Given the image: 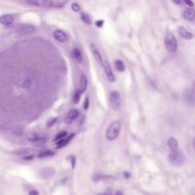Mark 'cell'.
<instances>
[{
    "label": "cell",
    "instance_id": "obj_32",
    "mask_svg": "<svg viewBox=\"0 0 195 195\" xmlns=\"http://www.w3.org/2000/svg\"><path fill=\"white\" fill-rule=\"evenodd\" d=\"M185 2H186V4L188 5V6H189V7H192L194 4H193V2L191 1V0H184Z\"/></svg>",
    "mask_w": 195,
    "mask_h": 195
},
{
    "label": "cell",
    "instance_id": "obj_31",
    "mask_svg": "<svg viewBox=\"0 0 195 195\" xmlns=\"http://www.w3.org/2000/svg\"><path fill=\"white\" fill-rule=\"evenodd\" d=\"M84 108H85V110H87L88 108H89V98H86V100H85V105H84Z\"/></svg>",
    "mask_w": 195,
    "mask_h": 195
},
{
    "label": "cell",
    "instance_id": "obj_15",
    "mask_svg": "<svg viewBox=\"0 0 195 195\" xmlns=\"http://www.w3.org/2000/svg\"><path fill=\"white\" fill-rule=\"evenodd\" d=\"M178 33L180 34V36H182L183 38L185 39H191L192 38V33L190 32H189L186 28H184V27H180L178 29Z\"/></svg>",
    "mask_w": 195,
    "mask_h": 195
},
{
    "label": "cell",
    "instance_id": "obj_11",
    "mask_svg": "<svg viewBox=\"0 0 195 195\" xmlns=\"http://www.w3.org/2000/svg\"><path fill=\"white\" fill-rule=\"evenodd\" d=\"M53 174H54V170L51 169V168H46V169H43L39 171V175H40V177L42 179L51 178V177L53 176Z\"/></svg>",
    "mask_w": 195,
    "mask_h": 195
},
{
    "label": "cell",
    "instance_id": "obj_22",
    "mask_svg": "<svg viewBox=\"0 0 195 195\" xmlns=\"http://www.w3.org/2000/svg\"><path fill=\"white\" fill-rule=\"evenodd\" d=\"M81 19H82V21L84 23H86L88 25L92 24V18H91V16L88 14H86V13H82L81 14Z\"/></svg>",
    "mask_w": 195,
    "mask_h": 195
},
{
    "label": "cell",
    "instance_id": "obj_26",
    "mask_svg": "<svg viewBox=\"0 0 195 195\" xmlns=\"http://www.w3.org/2000/svg\"><path fill=\"white\" fill-rule=\"evenodd\" d=\"M30 151H31V150H29V149H26V150H21L17 151V152H16V154H17V155H22V156H24V155H27L28 153H30Z\"/></svg>",
    "mask_w": 195,
    "mask_h": 195
},
{
    "label": "cell",
    "instance_id": "obj_1",
    "mask_svg": "<svg viewBox=\"0 0 195 195\" xmlns=\"http://www.w3.org/2000/svg\"><path fill=\"white\" fill-rule=\"evenodd\" d=\"M120 129H121V124L119 121H113L108 128V131H107L106 133V137L108 138V140L112 141L114 139L117 138V136L119 135L120 132Z\"/></svg>",
    "mask_w": 195,
    "mask_h": 195
},
{
    "label": "cell",
    "instance_id": "obj_12",
    "mask_svg": "<svg viewBox=\"0 0 195 195\" xmlns=\"http://www.w3.org/2000/svg\"><path fill=\"white\" fill-rule=\"evenodd\" d=\"M183 16L185 19H187V20L192 21L193 19H195V10L192 9L191 7L186 9L183 13Z\"/></svg>",
    "mask_w": 195,
    "mask_h": 195
},
{
    "label": "cell",
    "instance_id": "obj_28",
    "mask_svg": "<svg viewBox=\"0 0 195 195\" xmlns=\"http://www.w3.org/2000/svg\"><path fill=\"white\" fill-rule=\"evenodd\" d=\"M56 118H55V117H53V118H50V119H49L48 121H47V126L48 127H52L53 125H54V123L56 122Z\"/></svg>",
    "mask_w": 195,
    "mask_h": 195
},
{
    "label": "cell",
    "instance_id": "obj_16",
    "mask_svg": "<svg viewBox=\"0 0 195 195\" xmlns=\"http://www.w3.org/2000/svg\"><path fill=\"white\" fill-rule=\"evenodd\" d=\"M72 56L74 58V60L78 63H82L83 61V56H82V53L80 52L79 49L75 48L74 50L72 51Z\"/></svg>",
    "mask_w": 195,
    "mask_h": 195
},
{
    "label": "cell",
    "instance_id": "obj_30",
    "mask_svg": "<svg viewBox=\"0 0 195 195\" xmlns=\"http://www.w3.org/2000/svg\"><path fill=\"white\" fill-rule=\"evenodd\" d=\"M29 195H39L38 191L35 190V189H32L30 192H29Z\"/></svg>",
    "mask_w": 195,
    "mask_h": 195
},
{
    "label": "cell",
    "instance_id": "obj_37",
    "mask_svg": "<svg viewBox=\"0 0 195 195\" xmlns=\"http://www.w3.org/2000/svg\"><path fill=\"white\" fill-rule=\"evenodd\" d=\"M192 146H193V148H194V150H195V139H194V141H193V143H192Z\"/></svg>",
    "mask_w": 195,
    "mask_h": 195
},
{
    "label": "cell",
    "instance_id": "obj_14",
    "mask_svg": "<svg viewBox=\"0 0 195 195\" xmlns=\"http://www.w3.org/2000/svg\"><path fill=\"white\" fill-rule=\"evenodd\" d=\"M87 86H88V78L86 76V74L82 73L80 76V81H79V92L81 93L85 92L86 89H87Z\"/></svg>",
    "mask_w": 195,
    "mask_h": 195
},
{
    "label": "cell",
    "instance_id": "obj_24",
    "mask_svg": "<svg viewBox=\"0 0 195 195\" xmlns=\"http://www.w3.org/2000/svg\"><path fill=\"white\" fill-rule=\"evenodd\" d=\"M81 94H82V93L79 92V90H78V91H76V92H74V95H73V100H72L74 104H78V103H79Z\"/></svg>",
    "mask_w": 195,
    "mask_h": 195
},
{
    "label": "cell",
    "instance_id": "obj_2",
    "mask_svg": "<svg viewBox=\"0 0 195 195\" xmlns=\"http://www.w3.org/2000/svg\"><path fill=\"white\" fill-rule=\"evenodd\" d=\"M169 159L170 163L174 166H176V167H180V166H182L185 163V156L178 149L170 150Z\"/></svg>",
    "mask_w": 195,
    "mask_h": 195
},
{
    "label": "cell",
    "instance_id": "obj_20",
    "mask_svg": "<svg viewBox=\"0 0 195 195\" xmlns=\"http://www.w3.org/2000/svg\"><path fill=\"white\" fill-rule=\"evenodd\" d=\"M168 145H169V147H170V150H177V149H178V142H177V140L175 139L174 137H170V138L169 139Z\"/></svg>",
    "mask_w": 195,
    "mask_h": 195
},
{
    "label": "cell",
    "instance_id": "obj_13",
    "mask_svg": "<svg viewBox=\"0 0 195 195\" xmlns=\"http://www.w3.org/2000/svg\"><path fill=\"white\" fill-rule=\"evenodd\" d=\"M14 21V17L12 14H4L0 17V23L5 26H9L13 24Z\"/></svg>",
    "mask_w": 195,
    "mask_h": 195
},
{
    "label": "cell",
    "instance_id": "obj_25",
    "mask_svg": "<svg viewBox=\"0 0 195 195\" xmlns=\"http://www.w3.org/2000/svg\"><path fill=\"white\" fill-rule=\"evenodd\" d=\"M67 135H68L67 131H61V132H59V133H58V134L55 136L54 140H55V141H57V140H59V139H63L64 137H66Z\"/></svg>",
    "mask_w": 195,
    "mask_h": 195
},
{
    "label": "cell",
    "instance_id": "obj_10",
    "mask_svg": "<svg viewBox=\"0 0 195 195\" xmlns=\"http://www.w3.org/2000/svg\"><path fill=\"white\" fill-rule=\"evenodd\" d=\"M79 115V111H78L76 109H72L69 112H68V115L66 116L65 122L67 124H72L77 117Z\"/></svg>",
    "mask_w": 195,
    "mask_h": 195
},
{
    "label": "cell",
    "instance_id": "obj_17",
    "mask_svg": "<svg viewBox=\"0 0 195 195\" xmlns=\"http://www.w3.org/2000/svg\"><path fill=\"white\" fill-rule=\"evenodd\" d=\"M74 135H75V134L72 133V134H71L68 138H66V139H61L60 141H58V143H57V148H63V147H65V146H67L68 144L70 143V141L73 138Z\"/></svg>",
    "mask_w": 195,
    "mask_h": 195
},
{
    "label": "cell",
    "instance_id": "obj_23",
    "mask_svg": "<svg viewBox=\"0 0 195 195\" xmlns=\"http://www.w3.org/2000/svg\"><path fill=\"white\" fill-rule=\"evenodd\" d=\"M67 0H56V1H53V8H62L66 5Z\"/></svg>",
    "mask_w": 195,
    "mask_h": 195
},
{
    "label": "cell",
    "instance_id": "obj_29",
    "mask_svg": "<svg viewBox=\"0 0 195 195\" xmlns=\"http://www.w3.org/2000/svg\"><path fill=\"white\" fill-rule=\"evenodd\" d=\"M34 158V156L33 155V154H31V155H24V156H22V159H24V160H33Z\"/></svg>",
    "mask_w": 195,
    "mask_h": 195
},
{
    "label": "cell",
    "instance_id": "obj_4",
    "mask_svg": "<svg viewBox=\"0 0 195 195\" xmlns=\"http://www.w3.org/2000/svg\"><path fill=\"white\" fill-rule=\"evenodd\" d=\"M110 102L111 105L112 107L113 110H117L119 109V107L121 105V97H120V93L116 91H113L111 92L110 95Z\"/></svg>",
    "mask_w": 195,
    "mask_h": 195
},
{
    "label": "cell",
    "instance_id": "obj_3",
    "mask_svg": "<svg viewBox=\"0 0 195 195\" xmlns=\"http://www.w3.org/2000/svg\"><path fill=\"white\" fill-rule=\"evenodd\" d=\"M165 44H166V47H167V50L170 53H176L177 52V48H178L177 40L172 33L166 34Z\"/></svg>",
    "mask_w": 195,
    "mask_h": 195
},
{
    "label": "cell",
    "instance_id": "obj_36",
    "mask_svg": "<svg viewBox=\"0 0 195 195\" xmlns=\"http://www.w3.org/2000/svg\"><path fill=\"white\" fill-rule=\"evenodd\" d=\"M115 195H123V193H122L121 191H117V192L115 193Z\"/></svg>",
    "mask_w": 195,
    "mask_h": 195
},
{
    "label": "cell",
    "instance_id": "obj_21",
    "mask_svg": "<svg viewBox=\"0 0 195 195\" xmlns=\"http://www.w3.org/2000/svg\"><path fill=\"white\" fill-rule=\"evenodd\" d=\"M114 65L116 67L117 71H119V72H124L125 71L126 66H125V64H124V62L122 60H116L114 62Z\"/></svg>",
    "mask_w": 195,
    "mask_h": 195
},
{
    "label": "cell",
    "instance_id": "obj_35",
    "mask_svg": "<svg viewBox=\"0 0 195 195\" xmlns=\"http://www.w3.org/2000/svg\"><path fill=\"white\" fill-rule=\"evenodd\" d=\"M191 90L195 92V80L192 82V85H191Z\"/></svg>",
    "mask_w": 195,
    "mask_h": 195
},
{
    "label": "cell",
    "instance_id": "obj_8",
    "mask_svg": "<svg viewBox=\"0 0 195 195\" xmlns=\"http://www.w3.org/2000/svg\"><path fill=\"white\" fill-rule=\"evenodd\" d=\"M53 37L56 39L58 42L65 43L68 40V35L67 33L62 30H56L53 32Z\"/></svg>",
    "mask_w": 195,
    "mask_h": 195
},
{
    "label": "cell",
    "instance_id": "obj_5",
    "mask_svg": "<svg viewBox=\"0 0 195 195\" xmlns=\"http://www.w3.org/2000/svg\"><path fill=\"white\" fill-rule=\"evenodd\" d=\"M103 68H104V72H105V74H106L107 78H108V80L110 82H114V80H115L114 74L112 72V70H111V68L110 63L107 61V60H104Z\"/></svg>",
    "mask_w": 195,
    "mask_h": 195
},
{
    "label": "cell",
    "instance_id": "obj_6",
    "mask_svg": "<svg viewBox=\"0 0 195 195\" xmlns=\"http://www.w3.org/2000/svg\"><path fill=\"white\" fill-rule=\"evenodd\" d=\"M184 100L189 105L195 104V92L191 89H188L184 92Z\"/></svg>",
    "mask_w": 195,
    "mask_h": 195
},
{
    "label": "cell",
    "instance_id": "obj_18",
    "mask_svg": "<svg viewBox=\"0 0 195 195\" xmlns=\"http://www.w3.org/2000/svg\"><path fill=\"white\" fill-rule=\"evenodd\" d=\"M54 155V152L50 150H43L41 152H39L37 154V157L38 158H49V157H52V156Z\"/></svg>",
    "mask_w": 195,
    "mask_h": 195
},
{
    "label": "cell",
    "instance_id": "obj_34",
    "mask_svg": "<svg viewBox=\"0 0 195 195\" xmlns=\"http://www.w3.org/2000/svg\"><path fill=\"white\" fill-rule=\"evenodd\" d=\"M171 1L174 4H176V5H181L182 4V0H171Z\"/></svg>",
    "mask_w": 195,
    "mask_h": 195
},
{
    "label": "cell",
    "instance_id": "obj_7",
    "mask_svg": "<svg viewBox=\"0 0 195 195\" xmlns=\"http://www.w3.org/2000/svg\"><path fill=\"white\" fill-rule=\"evenodd\" d=\"M34 27L31 26V25H22L20 27L17 28V33L20 34V35H24V34H29V33H32L34 32Z\"/></svg>",
    "mask_w": 195,
    "mask_h": 195
},
{
    "label": "cell",
    "instance_id": "obj_33",
    "mask_svg": "<svg viewBox=\"0 0 195 195\" xmlns=\"http://www.w3.org/2000/svg\"><path fill=\"white\" fill-rule=\"evenodd\" d=\"M103 23H104V21H103V20H99V21H97V22H96V26H97V27H99V28H101V27L103 26Z\"/></svg>",
    "mask_w": 195,
    "mask_h": 195
},
{
    "label": "cell",
    "instance_id": "obj_19",
    "mask_svg": "<svg viewBox=\"0 0 195 195\" xmlns=\"http://www.w3.org/2000/svg\"><path fill=\"white\" fill-rule=\"evenodd\" d=\"M46 143V138L41 137V136H38L37 138H35L33 141H32V144L34 147H42V146Z\"/></svg>",
    "mask_w": 195,
    "mask_h": 195
},
{
    "label": "cell",
    "instance_id": "obj_9",
    "mask_svg": "<svg viewBox=\"0 0 195 195\" xmlns=\"http://www.w3.org/2000/svg\"><path fill=\"white\" fill-rule=\"evenodd\" d=\"M91 51L93 54V57L95 58V60L98 62V64H100L101 66H103L104 64V59L102 57V54L100 53V52L98 51V49H97L93 44L91 45Z\"/></svg>",
    "mask_w": 195,
    "mask_h": 195
},
{
    "label": "cell",
    "instance_id": "obj_27",
    "mask_svg": "<svg viewBox=\"0 0 195 195\" xmlns=\"http://www.w3.org/2000/svg\"><path fill=\"white\" fill-rule=\"evenodd\" d=\"M72 10L73 12H79L80 11V5L78 3H72Z\"/></svg>",
    "mask_w": 195,
    "mask_h": 195
}]
</instances>
